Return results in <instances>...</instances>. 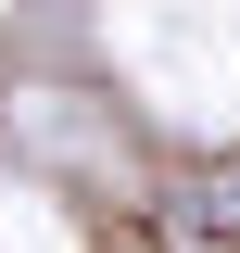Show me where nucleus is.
Wrapping results in <instances>:
<instances>
[{
  "instance_id": "nucleus-1",
  "label": "nucleus",
  "mask_w": 240,
  "mask_h": 253,
  "mask_svg": "<svg viewBox=\"0 0 240 253\" xmlns=\"http://www.w3.org/2000/svg\"><path fill=\"white\" fill-rule=\"evenodd\" d=\"M177 215L202 228V241H215V228H240V177H202V190H190V203H177Z\"/></svg>"
}]
</instances>
